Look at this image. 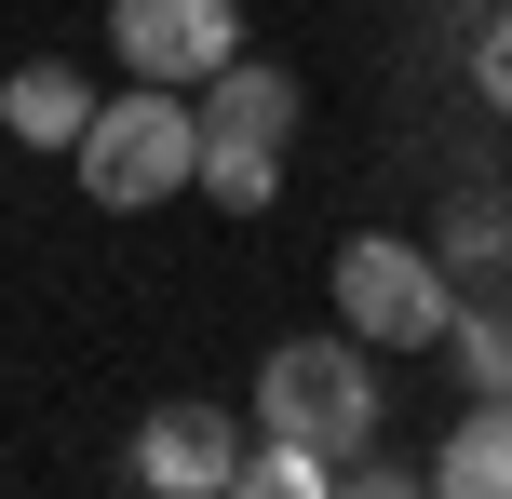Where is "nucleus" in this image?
<instances>
[{
    "mask_svg": "<svg viewBox=\"0 0 512 499\" xmlns=\"http://www.w3.org/2000/svg\"><path fill=\"white\" fill-rule=\"evenodd\" d=\"M189 162H203V108H189V81H135V95H95L68 176L95 189L108 216H149V203L189 189Z\"/></svg>",
    "mask_w": 512,
    "mask_h": 499,
    "instance_id": "1",
    "label": "nucleus"
},
{
    "mask_svg": "<svg viewBox=\"0 0 512 499\" xmlns=\"http://www.w3.org/2000/svg\"><path fill=\"white\" fill-rule=\"evenodd\" d=\"M378 351L337 324V338H283L270 365H256V392H243V419L256 432H297V446H324V459H351V446H378Z\"/></svg>",
    "mask_w": 512,
    "mask_h": 499,
    "instance_id": "2",
    "label": "nucleus"
},
{
    "mask_svg": "<svg viewBox=\"0 0 512 499\" xmlns=\"http://www.w3.org/2000/svg\"><path fill=\"white\" fill-rule=\"evenodd\" d=\"M324 284H337V324H351L364 351H445V311H459V270H445L432 243H405V230H351Z\"/></svg>",
    "mask_w": 512,
    "mask_h": 499,
    "instance_id": "3",
    "label": "nucleus"
},
{
    "mask_svg": "<svg viewBox=\"0 0 512 499\" xmlns=\"http://www.w3.org/2000/svg\"><path fill=\"white\" fill-rule=\"evenodd\" d=\"M108 54L135 81H216L243 54V0H108Z\"/></svg>",
    "mask_w": 512,
    "mask_h": 499,
    "instance_id": "4",
    "label": "nucleus"
},
{
    "mask_svg": "<svg viewBox=\"0 0 512 499\" xmlns=\"http://www.w3.org/2000/svg\"><path fill=\"white\" fill-rule=\"evenodd\" d=\"M243 473V419L230 405H149L135 419V486L149 499H230Z\"/></svg>",
    "mask_w": 512,
    "mask_h": 499,
    "instance_id": "5",
    "label": "nucleus"
},
{
    "mask_svg": "<svg viewBox=\"0 0 512 499\" xmlns=\"http://www.w3.org/2000/svg\"><path fill=\"white\" fill-rule=\"evenodd\" d=\"M189 108H203V135H230V149H297L310 81H297V68H270V54H230L216 81H189Z\"/></svg>",
    "mask_w": 512,
    "mask_h": 499,
    "instance_id": "6",
    "label": "nucleus"
},
{
    "mask_svg": "<svg viewBox=\"0 0 512 499\" xmlns=\"http://www.w3.org/2000/svg\"><path fill=\"white\" fill-rule=\"evenodd\" d=\"M81 122H95V81L68 68V54H27V68H0V149H81Z\"/></svg>",
    "mask_w": 512,
    "mask_h": 499,
    "instance_id": "7",
    "label": "nucleus"
},
{
    "mask_svg": "<svg viewBox=\"0 0 512 499\" xmlns=\"http://www.w3.org/2000/svg\"><path fill=\"white\" fill-rule=\"evenodd\" d=\"M445 365H459L472 405H512V284H459V311H445Z\"/></svg>",
    "mask_w": 512,
    "mask_h": 499,
    "instance_id": "8",
    "label": "nucleus"
},
{
    "mask_svg": "<svg viewBox=\"0 0 512 499\" xmlns=\"http://www.w3.org/2000/svg\"><path fill=\"white\" fill-rule=\"evenodd\" d=\"M432 486L445 499H512V405H472L459 432L432 446Z\"/></svg>",
    "mask_w": 512,
    "mask_h": 499,
    "instance_id": "9",
    "label": "nucleus"
},
{
    "mask_svg": "<svg viewBox=\"0 0 512 499\" xmlns=\"http://www.w3.org/2000/svg\"><path fill=\"white\" fill-rule=\"evenodd\" d=\"M459 284H512V189H459L445 203V243H432Z\"/></svg>",
    "mask_w": 512,
    "mask_h": 499,
    "instance_id": "10",
    "label": "nucleus"
},
{
    "mask_svg": "<svg viewBox=\"0 0 512 499\" xmlns=\"http://www.w3.org/2000/svg\"><path fill=\"white\" fill-rule=\"evenodd\" d=\"M189 189H203L216 216H270V203H283V149H230V135H203Z\"/></svg>",
    "mask_w": 512,
    "mask_h": 499,
    "instance_id": "11",
    "label": "nucleus"
},
{
    "mask_svg": "<svg viewBox=\"0 0 512 499\" xmlns=\"http://www.w3.org/2000/svg\"><path fill=\"white\" fill-rule=\"evenodd\" d=\"M230 486H256V499H337V459L324 446H297V432H270V446H243V473Z\"/></svg>",
    "mask_w": 512,
    "mask_h": 499,
    "instance_id": "12",
    "label": "nucleus"
},
{
    "mask_svg": "<svg viewBox=\"0 0 512 499\" xmlns=\"http://www.w3.org/2000/svg\"><path fill=\"white\" fill-rule=\"evenodd\" d=\"M472 95H486L499 122H512V0H499L486 27H472Z\"/></svg>",
    "mask_w": 512,
    "mask_h": 499,
    "instance_id": "13",
    "label": "nucleus"
}]
</instances>
